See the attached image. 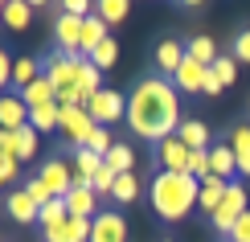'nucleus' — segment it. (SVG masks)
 Listing matches in <instances>:
<instances>
[{
    "instance_id": "obj_41",
    "label": "nucleus",
    "mask_w": 250,
    "mask_h": 242,
    "mask_svg": "<svg viewBox=\"0 0 250 242\" xmlns=\"http://www.w3.org/2000/svg\"><path fill=\"white\" fill-rule=\"evenodd\" d=\"M226 242H250V209L238 218V226L230 230V238H226Z\"/></svg>"
},
{
    "instance_id": "obj_24",
    "label": "nucleus",
    "mask_w": 250,
    "mask_h": 242,
    "mask_svg": "<svg viewBox=\"0 0 250 242\" xmlns=\"http://www.w3.org/2000/svg\"><path fill=\"white\" fill-rule=\"evenodd\" d=\"M185 54H189L193 62H201V66H213V62L222 58V54H217V45H213V37H205V33H197L189 45H185Z\"/></svg>"
},
{
    "instance_id": "obj_28",
    "label": "nucleus",
    "mask_w": 250,
    "mask_h": 242,
    "mask_svg": "<svg viewBox=\"0 0 250 242\" xmlns=\"http://www.w3.org/2000/svg\"><path fill=\"white\" fill-rule=\"evenodd\" d=\"M29 123H33L37 132H54V128H62V107H58V103H49V107L29 111Z\"/></svg>"
},
{
    "instance_id": "obj_5",
    "label": "nucleus",
    "mask_w": 250,
    "mask_h": 242,
    "mask_svg": "<svg viewBox=\"0 0 250 242\" xmlns=\"http://www.w3.org/2000/svg\"><path fill=\"white\" fill-rule=\"evenodd\" d=\"M246 209H250V201H246V185H234V181H230V193H226V201L217 205V214L209 218V222H213V230H217L222 238H230V230L238 226V218H242Z\"/></svg>"
},
{
    "instance_id": "obj_18",
    "label": "nucleus",
    "mask_w": 250,
    "mask_h": 242,
    "mask_svg": "<svg viewBox=\"0 0 250 242\" xmlns=\"http://www.w3.org/2000/svg\"><path fill=\"white\" fill-rule=\"evenodd\" d=\"M21 103H25L29 111L49 107V103H58V87H54V82H49L45 74H41V78L33 82V87H25V90H21Z\"/></svg>"
},
{
    "instance_id": "obj_22",
    "label": "nucleus",
    "mask_w": 250,
    "mask_h": 242,
    "mask_svg": "<svg viewBox=\"0 0 250 242\" xmlns=\"http://www.w3.org/2000/svg\"><path fill=\"white\" fill-rule=\"evenodd\" d=\"M37 128H33V123H25V128H21V132H13V156H17V160L21 164H25V160H33V156H37Z\"/></svg>"
},
{
    "instance_id": "obj_42",
    "label": "nucleus",
    "mask_w": 250,
    "mask_h": 242,
    "mask_svg": "<svg viewBox=\"0 0 250 242\" xmlns=\"http://www.w3.org/2000/svg\"><path fill=\"white\" fill-rule=\"evenodd\" d=\"M222 90H226V87H222V82H217L213 74H209V78H205V94H222Z\"/></svg>"
},
{
    "instance_id": "obj_11",
    "label": "nucleus",
    "mask_w": 250,
    "mask_h": 242,
    "mask_svg": "<svg viewBox=\"0 0 250 242\" xmlns=\"http://www.w3.org/2000/svg\"><path fill=\"white\" fill-rule=\"evenodd\" d=\"M62 201H66L70 218H90V222L99 218V197H95V189H90V185H74Z\"/></svg>"
},
{
    "instance_id": "obj_26",
    "label": "nucleus",
    "mask_w": 250,
    "mask_h": 242,
    "mask_svg": "<svg viewBox=\"0 0 250 242\" xmlns=\"http://www.w3.org/2000/svg\"><path fill=\"white\" fill-rule=\"evenodd\" d=\"M103 164H107L115 176H123V173H131V168H135V152L127 148V144H115V148L103 156Z\"/></svg>"
},
{
    "instance_id": "obj_14",
    "label": "nucleus",
    "mask_w": 250,
    "mask_h": 242,
    "mask_svg": "<svg viewBox=\"0 0 250 242\" xmlns=\"http://www.w3.org/2000/svg\"><path fill=\"white\" fill-rule=\"evenodd\" d=\"M90 242H127V222L119 214H99L95 218V230H90Z\"/></svg>"
},
{
    "instance_id": "obj_25",
    "label": "nucleus",
    "mask_w": 250,
    "mask_h": 242,
    "mask_svg": "<svg viewBox=\"0 0 250 242\" xmlns=\"http://www.w3.org/2000/svg\"><path fill=\"white\" fill-rule=\"evenodd\" d=\"M37 78H41V62H33V58H17L13 62V87H17V94L25 87H33Z\"/></svg>"
},
{
    "instance_id": "obj_40",
    "label": "nucleus",
    "mask_w": 250,
    "mask_h": 242,
    "mask_svg": "<svg viewBox=\"0 0 250 242\" xmlns=\"http://www.w3.org/2000/svg\"><path fill=\"white\" fill-rule=\"evenodd\" d=\"M234 62H250V29L234 37Z\"/></svg>"
},
{
    "instance_id": "obj_31",
    "label": "nucleus",
    "mask_w": 250,
    "mask_h": 242,
    "mask_svg": "<svg viewBox=\"0 0 250 242\" xmlns=\"http://www.w3.org/2000/svg\"><path fill=\"white\" fill-rule=\"evenodd\" d=\"M111 197H115L119 205H131L135 197H140V181H135V173H123L119 181H115V193H111Z\"/></svg>"
},
{
    "instance_id": "obj_36",
    "label": "nucleus",
    "mask_w": 250,
    "mask_h": 242,
    "mask_svg": "<svg viewBox=\"0 0 250 242\" xmlns=\"http://www.w3.org/2000/svg\"><path fill=\"white\" fill-rule=\"evenodd\" d=\"M21 189H25V193H29V197H33V201H37V205H49V201H54V189H49L45 181H41V176H29V181H25V185H21Z\"/></svg>"
},
{
    "instance_id": "obj_37",
    "label": "nucleus",
    "mask_w": 250,
    "mask_h": 242,
    "mask_svg": "<svg viewBox=\"0 0 250 242\" xmlns=\"http://www.w3.org/2000/svg\"><path fill=\"white\" fill-rule=\"evenodd\" d=\"M115 181H119V176L103 164L99 173H95V181H90V189H95V197H107V193H115Z\"/></svg>"
},
{
    "instance_id": "obj_1",
    "label": "nucleus",
    "mask_w": 250,
    "mask_h": 242,
    "mask_svg": "<svg viewBox=\"0 0 250 242\" xmlns=\"http://www.w3.org/2000/svg\"><path fill=\"white\" fill-rule=\"evenodd\" d=\"M181 90L168 78H144L127 94V128L148 144H160L181 128Z\"/></svg>"
},
{
    "instance_id": "obj_8",
    "label": "nucleus",
    "mask_w": 250,
    "mask_h": 242,
    "mask_svg": "<svg viewBox=\"0 0 250 242\" xmlns=\"http://www.w3.org/2000/svg\"><path fill=\"white\" fill-rule=\"evenodd\" d=\"M205 78H209V66H201V62H193L189 54H185L181 70L172 74V87L185 90V94H205Z\"/></svg>"
},
{
    "instance_id": "obj_7",
    "label": "nucleus",
    "mask_w": 250,
    "mask_h": 242,
    "mask_svg": "<svg viewBox=\"0 0 250 242\" xmlns=\"http://www.w3.org/2000/svg\"><path fill=\"white\" fill-rule=\"evenodd\" d=\"M189 148H185L176 135H168V140L156 144V160H160V173H189Z\"/></svg>"
},
{
    "instance_id": "obj_2",
    "label": "nucleus",
    "mask_w": 250,
    "mask_h": 242,
    "mask_svg": "<svg viewBox=\"0 0 250 242\" xmlns=\"http://www.w3.org/2000/svg\"><path fill=\"white\" fill-rule=\"evenodd\" d=\"M201 181L189 173H156L152 176V214L160 222H185V214L197 205Z\"/></svg>"
},
{
    "instance_id": "obj_39",
    "label": "nucleus",
    "mask_w": 250,
    "mask_h": 242,
    "mask_svg": "<svg viewBox=\"0 0 250 242\" xmlns=\"http://www.w3.org/2000/svg\"><path fill=\"white\" fill-rule=\"evenodd\" d=\"M13 62H17V58L0 45V94H8V87H13Z\"/></svg>"
},
{
    "instance_id": "obj_30",
    "label": "nucleus",
    "mask_w": 250,
    "mask_h": 242,
    "mask_svg": "<svg viewBox=\"0 0 250 242\" xmlns=\"http://www.w3.org/2000/svg\"><path fill=\"white\" fill-rule=\"evenodd\" d=\"M95 13L107 21V25H123V21H127V13H131V4H127V0H99Z\"/></svg>"
},
{
    "instance_id": "obj_45",
    "label": "nucleus",
    "mask_w": 250,
    "mask_h": 242,
    "mask_svg": "<svg viewBox=\"0 0 250 242\" xmlns=\"http://www.w3.org/2000/svg\"><path fill=\"white\" fill-rule=\"evenodd\" d=\"M160 242H172V238H160Z\"/></svg>"
},
{
    "instance_id": "obj_33",
    "label": "nucleus",
    "mask_w": 250,
    "mask_h": 242,
    "mask_svg": "<svg viewBox=\"0 0 250 242\" xmlns=\"http://www.w3.org/2000/svg\"><path fill=\"white\" fill-rule=\"evenodd\" d=\"M66 218H70V209H66V201H62V197H54L49 205H41V230H49V226L66 222Z\"/></svg>"
},
{
    "instance_id": "obj_10",
    "label": "nucleus",
    "mask_w": 250,
    "mask_h": 242,
    "mask_svg": "<svg viewBox=\"0 0 250 242\" xmlns=\"http://www.w3.org/2000/svg\"><path fill=\"white\" fill-rule=\"evenodd\" d=\"M4 209H8V218H13V222H21V226L41 222V205L25 193V189H13V193L4 197Z\"/></svg>"
},
{
    "instance_id": "obj_32",
    "label": "nucleus",
    "mask_w": 250,
    "mask_h": 242,
    "mask_svg": "<svg viewBox=\"0 0 250 242\" xmlns=\"http://www.w3.org/2000/svg\"><path fill=\"white\" fill-rule=\"evenodd\" d=\"M209 74L222 82V87H234V78H238V62H234L230 54H222V58H217L213 66H209Z\"/></svg>"
},
{
    "instance_id": "obj_44",
    "label": "nucleus",
    "mask_w": 250,
    "mask_h": 242,
    "mask_svg": "<svg viewBox=\"0 0 250 242\" xmlns=\"http://www.w3.org/2000/svg\"><path fill=\"white\" fill-rule=\"evenodd\" d=\"M0 25H4V4H0Z\"/></svg>"
},
{
    "instance_id": "obj_4",
    "label": "nucleus",
    "mask_w": 250,
    "mask_h": 242,
    "mask_svg": "<svg viewBox=\"0 0 250 242\" xmlns=\"http://www.w3.org/2000/svg\"><path fill=\"white\" fill-rule=\"evenodd\" d=\"M82 54H49V62L41 66V74L54 82L58 90H74L78 87V74H82Z\"/></svg>"
},
{
    "instance_id": "obj_38",
    "label": "nucleus",
    "mask_w": 250,
    "mask_h": 242,
    "mask_svg": "<svg viewBox=\"0 0 250 242\" xmlns=\"http://www.w3.org/2000/svg\"><path fill=\"white\" fill-rule=\"evenodd\" d=\"M17 173H21V160H17L13 152H0V189L13 185V181H17Z\"/></svg>"
},
{
    "instance_id": "obj_21",
    "label": "nucleus",
    "mask_w": 250,
    "mask_h": 242,
    "mask_svg": "<svg viewBox=\"0 0 250 242\" xmlns=\"http://www.w3.org/2000/svg\"><path fill=\"white\" fill-rule=\"evenodd\" d=\"M209 173L222 176V181H230V176L238 173V160H234V148H230V144H217V148H209Z\"/></svg>"
},
{
    "instance_id": "obj_19",
    "label": "nucleus",
    "mask_w": 250,
    "mask_h": 242,
    "mask_svg": "<svg viewBox=\"0 0 250 242\" xmlns=\"http://www.w3.org/2000/svg\"><path fill=\"white\" fill-rule=\"evenodd\" d=\"M181 62H185V45H181L176 37H164L160 45H156V66H160L164 74H176Z\"/></svg>"
},
{
    "instance_id": "obj_23",
    "label": "nucleus",
    "mask_w": 250,
    "mask_h": 242,
    "mask_svg": "<svg viewBox=\"0 0 250 242\" xmlns=\"http://www.w3.org/2000/svg\"><path fill=\"white\" fill-rule=\"evenodd\" d=\"M29 21H33V4L29 0H4V25L8 29H29Z\"/></svg>"
},
{
    "instance_id": "obj_43",
    "label": "nucleus",
    "mask_w": 250,
    "mask_h": 242,
    "mask_svg": "<svg viewBox=\"0 0 250 242\" xmlns=\"http://www.w3.org/2000/svg\"><path fill=\"white\" fill-rule=\"evenodd\" d=\"M0 152H13V132L0 128Z\"/></svg>"
},
{
    "instance_id": "obj_35",
    "label": "nucleus",
    "mask_w": 250,
    "mask_h": 242,
    "mask_svg": "<svg viewBox=\"0 0 250 242\" xmlns=\"http://www.w3.org/2000/svg\"><path fill=\"white\" fill-rule=\"evenodd\" d=\"M111 148H115V135H111V128H95V135L86 140V152H95V156H107Z\"/></svg>"
},
{
    "instance_id": "obj_27",
    "label": "nucleus",
    "mask_w": 250,
    "mask_h": 242,
    "mask_svg": "<svg viewBox=\"0 0 250 242\" xmlns=\"http://www.w3.org/2000/svg\"><path fill=\"white\" fill-rule=\"evenodd\" d=\"M78 90H82V99H95V94L103 90V70L95 66V62H82V74H78Z\"/></svg>"
},
{
    "instance_id": "obj_17",
    "label": "nucleus",
    "mask_w": 250,
    "mask_h": 242,
    "mask_svg": "<svg viewBox=\"0 0 250 242\" xmlns=\"http://www.w3.org/2000/svg\"><path fill=\"white\" fill-rule=\"evenodd\" d=\"M107 29H111V25H107V21H103L99 13H95V17H86V21H82V45H78V54H86V58H90V54H95V49L103 45V41L111 37Z\"/></svg>"
},
{
    "instance_id": "obj_29",
    "label": "nucleus",
    "mask_w": 250,
    "mask_h": 242,
    "mask_svg": "<svg viewBox=\"0 0 250 242\" xmlns=\"http://www.w3.org/2000/svg\"><path fill=\"white\" fill-rule=\"evenodd\" d=\"M103 168V156H95V152H86V148H78L74 152V176H82V181H95V173Z\"/></svg>"
},
{
    "instance_id": "obj_16",
    "label": "nucleus",
    "mask_w": 250,
    "mask_h": 242,
    "mask_svg": "<svg viewBox=\"0 0 250 242\" xmlns=\"http://www.w3.org/2000/svg\"><path fill=\"white\" fill-rule=\"evenodd\" d=\"M176 140L189 152H209V128H205L201 119H185L181 128H176Z\"/></svg>"
},
{
    "instance_id": "obj_6",
    "label": "nucleus",
    "mask_w": 250,
    "mask_h": 242,
    "mask_svg": "<svg viewBox=\"0 0 250 242\" xmlns=\"http://www.w3.org/2000/svg\"><path fill=\"white\" fill-rule=\"evenodd\" d=\"M99 123L86 115V107H62V135H66L74 148H86V140L95 135Z\"/></svg>"
},
{
    "instance_id": "obj_20",
    "label": "nucleus",
    "mask_w": 250,
    "mask_h": 242,
    "mask_svg": "<svg viewBox=\"0 0 250 242\" xmlns=\"http://www.w3.org/2000/svg\"><path fill=\"white\" fill-rule=\"evenodd\" d=\"M230 148H234V160H238V173L250 181V123H238L230 132Z\"/></svg>"
},
{
    "instance_id": "obj_12",
    "label": "nucleus",
    "mask_w": 250,
    "mask_h": 242,
    "mask_svg": "<svg viewBox=\"0 0 250 242\" xmlns=\"http://www.w3.org/2000/svg\"><path fill=\"white\" fill-rule=\"evenodd\" d=\"M25 123H29V107L21 103V94L17 90L0 94V128H4V132H21Z\"/></svg>"
},
{
    "instance_id": "obj_13",
    "label": "nucleus",
    "mask_w": 250,
    "mask_h": 242,
    "mask_svg": "<svg viewBox=\"0 0 250 242\" xmlns=\"http://www.w3.org/2000/svg\"><path fill=\"white\" fill-rule=\"evenodd\" d=\"M37 176H41L49 189H54V197H66L70 189H74V173H70V164H66V160H45Z\"/></svg>"
},
{
    "instance_id": "obj_9",
    "label": "nucleus",
    "mask_w": 250,
    "mask_h": 242,
    "mask_svg": "<svg viewBox=\"0 0 250 242\" xmlns=\"http://www.w3.org/2000/svg\"><path fill=\"white\" fill-rule=\"evenodd\" d=\"M54 41H58V54H78V45H82V17L58 13V21H54Z\"/></svg>"
},
{
    "instance_id": "obj_3",
    "label": "nucleus",
    "mask_w": 250,
    "mask_h": 242,
    "mask_svg": "<svg viewBox=\"0 0 250 242\" xmlns=\"http://www.w3.org/2000/svg\"><path fill=\"white\" fill-rule=\"evenodd\" d=\"M86 115L99 123V128H111L115 119H127V94H123V90H111V87H103L95 99L86 103Z\"/></svg>"
},
{
    "instance_id": "obj_34",
    "label": "nucleus",
    "mask_w": 250,
    "mask_h": 242,
    "mask_svg": "<svg viewBox=\"0 0 250 242\" xmlns=\"http://www.w3.org/2000/svg\"><path fill=\"white\" fill-rule=\"evenodd\" d=\"M115 58H119V45H115V37H107V41H103V45H99L86 62H95L99 70H107V66H115Z\"/></svg>"
},
{
    "instance_id": "obj_15",
    "label": "nucleus",
    "mask_w": 250,
    "mask_h": 242,
    "mask_svg": "<svg viewBox=\"0 0 250 242\" xmlns=\"http://www.w3.org/2000/svg\"><path fill=\"white\" fill-rule=\"evenodd\" d=\"M226 193H230V181H222V176H205V181H201V193H197V205H201L205 209V214H217V205H222L226 201Z\"/></svg>"
}]
</instances>
